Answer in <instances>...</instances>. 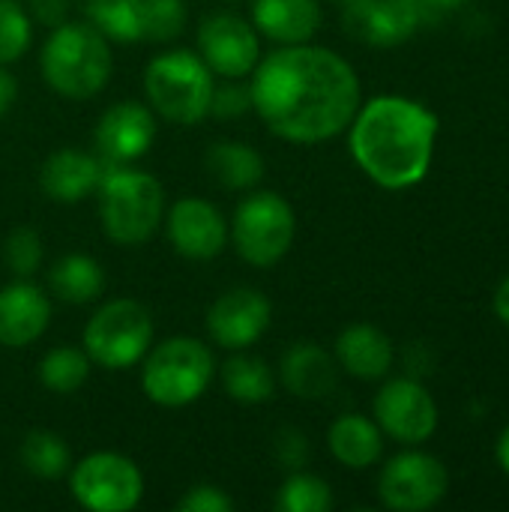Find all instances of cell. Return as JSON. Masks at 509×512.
<instances>
[{
    "instance_id": "cell-1",
    "label": "cell",
    "mask_w": 509,
    "mask_h": 512,
    "mask_svg": "<svg viewBox=\"0 0 509 512\" xmlns=\"http://www.w3.org/2000/svg\"><path fill=\"white\" fill-rule=\"evenodd\" d=\"M252 108L276 138L321 144L342 135L360 108L354 66L321 45H282L258 60L249 81Z\"/></svg>"
},
{
    "instance_id": "cell-29",
    "label": "cell",
    "mask_w": 509,
    "mask_h": 512,
    "mask_svg": "<svg viewBox=\"0 0 509 512\" xmlns=\"http://www.w3.org/2000/svg\"><path fill=\"white\" fill-rule=\"evenodd\" d=\"M276 507L282 512H327L333 507L330 483L321 480V477H315V474L294 471L282 483L279 498H276Z\"/></svg>"
},
{
    "instance_id": "cell-22",
    "label": "cell",
    "mask_w": 509,
    "mask_h": 512,
    "mask_svg": "<svg viewBox=\"0 0 509 512\" xmlns=\"http://www.w3.org/2000/svg\"><path fill=\"white\" fill-rule=\"evenodd\" d=\"M327 447L333 459L345 465L348 471H366L384 453V432L378 429L375 420L363 414H345L330 426Z\"/></svg>"
},
{
    "instance_id": "cell-31",
    "label": "cell",
    "mask_w": 509,
    "mask_h": 512,
    "mask_svg": "<svg viewBox=\"0 0 509 512\" xmlns=\"http://www.w3.org/2000/svg\"><path fill=\"white\" fill-rule=\"evenodd\" d=\"M3 261L15 279H30L42 267V240L33 228L18 225L6 234L3 243Z\"/></svg>"
},
{
    "instance_id": "cell-10",
    "label": "cell",
    "mask_w": 509,
    "mask_h": 512,
    "mask_svg": "<svg viewBox=\"0 0 509 512\" xmlns=\"http://www.w3.org/2000/svg\"><path fill=\"white\" fill-rule=\"evenodd\" d=\"M450 489L447 468L420 450L393 456L378 477V498L387 510L426 512L438 507Z\"/></svg>"
},
{
    "instance_id": "cell-30",
    "label": "cell",
    "mask_w": 509,
    "mask_h": 512,
    "mask_svg": "<svg viewBox=\"0 0 509 512\" xmlns=\"http://www.w3.org/2000/svg\"><path fill=\"white\" fill-rule=\"evenodd\" d=\"M33 39V21L18 0H0V66L21 60Z\"/></svg>"
},
{
    "instance_id": "cell-2",
    "label": "cell",
    "mask_w": 509,
    "mask_h": 512,
    "mask_svg": "<svg viewBox=\"0 0 509 512\" xmlns=\"http://www.w3.org/2000/svg\"><path fill=\"white\" fill-rule=\"evenodd\" d=\"M351 153L363 174L384 189L417 186L432 165L438 117L405 96H375L351 120Z\"/></svg>"
},
{
    "instance_id": "cell-36",
    "label": "cell",
    "mask_w": 509,
    "mask_h": 512,
    "mask_svg": "<svg viewBox=\"0 0 509 512\" xmlns=\"http://www.w3.org/2000/svg\"><path fill=\"white\" fill-rule=\"evenodd\" d=\"M27 15H33L39 24L45 27H57L66 21V9H69V0H27Z\"/></svg>"
},
{
    "instance_id": "cell-9",
    "label": "cell",
    "mask_w": 509,
    "mask_h": 512,
    "mask_svg": "<svg viewBox=\"0 0 509 512\" xmlns=\"http://www.w3.org/2000/svg\"><path fill=\"white\" fill-rule=\"evenodd\" d=\"M72 498L93 512H129L141 504L144 477L138 465L120 453H90L69 477Z\"/></svg>"
},
{
    "instance_id": "cell-18",
    "label": "cell",
    "mask_w": 509,
    "mask_h": 512,
    "mask_svg": "<svg viewBox=\"0 0 509 512\" xmlns=\"http://www.w3.org/2000/svg\"><path fill=\"white\" fill-rule=\"evenodd\" d=\"M105 177V162L93 153L63 147L51 153L39 168V189L45 198L57 204H78L99 192V183Z\"/></svg>"
},
{
    "instance_id": "cell-38",
    "label": "cell",
    "mask_w": 509,
    "mask_h": 512,
    "mask_svg": "<svg viewBox=\"0 0 509 512\" xmlns=\"http://www.w3.org/2000/svg\"><path fill=\"white\" fill-rule=\"evenodd\" d=\"M468 0H426V9H429V18H432V24L441 18V15H447V12H453V9H462Z\"/></svg>"
},
{
    "instance_id": "cell-14",
    "label": "cell",
    "mask_w": 509,
    "mask_h": 512,
    "mask_svg": "<svg viewBox=\"0 0 509 512\" xmlns=\"http://www.w3.org/2000/svg\"><path fill=\"white\" fill-rule=\"evenodd\" d=\"M156 138V117L153 108L129 99V102H117L111 105L93 132V144L96 153L105 165H129L135 159H141Z\"/></svg>"
},
{
    "instance_id": "cell-28",
    "label": "cell",
    "mask_w": 509,
    "mask_h": 512,
    "mask_svg": "<svg viewBox=\"0 0 509 512\" xmlns=\"http://www.w3.org/2000/svg\"><path fill=\"white\" fill-rule=\"evenodd\" d=\"M90 357L84 348H72V345H60L51 348L42 360H39V384L57 396H69L75 390L84 387L87 375H90Z\"/></svg>"
},
{
    "instance_id": "cell-4",
    "label": "cell",
    "mask_w": 509,
    "mask_h": 512,
    "mask_svg": "<svg viewBox=\"0 0 509 512\" xmlns=\"http://www.w3.org/2000/svg\"><path fill=\"white\" fill-rule=\"evenodd\" d=\"M99 216L105 234L120 246L147 243L165 216L162 183L138 168L111 165L99 183Z\"/></svg>"
},
{
    "instance_id": "cell-23",
    "label": "cell",
    "mask_w": 509,
    "mask_h": 512,
    "mask_svg": "<svg viewBox=\"0 0 509 512\" xmlns=\"http://www.w3.org/2000/svg\"><path fill=\"white\" fill-rule=\"evenodd\" d=\"M207 174L231 189V192H243V189H255L264 177V159L252 144L243 141H219L207 147L204 156Z\"/></svg>"
},
{
    "instance_id": "cell-27",
    "label": "cell",
    "mask_w": 509,
    "mask_h": 512,
    "mask_svg": "<svg viewBox=\"0 0 509 512\" xmlns=\"http://www.w3.org/2000/svg\"><path fill=\"white\" fill-rule=\"evenodd\" d=\"M21 465L24 471H30L39 480H57L72 468V453L66 447V441L48 429H33L24 435L21 441Z\"/></svg>"
},
{
    "instance_id": "cell-26",
    "label": "cell",
    "mask_w": 509,
    "mask_h": 512,
    "mask_svg": "<svg viewBox=\"0 0 509 512\" xmlns=\"http://www.w3.org/2000/svg\"><path fill=\"white\" fill-rule=\"evenodd\" d=\"M84 12L108 42H144V0H87Z\"/></svg>"
},
{
    "instance_id": "cell-33",
    "label": "cell",
    "mask_w": 509,
    "mask_h": 512,
    "mask_svg": "<svg viewBox=\"0 0 509 512\" xmlns=\"http://www.w3.org/2000/svg\"><path fill=\"white\" fill-rule=\"evenodd\" d=\"M234 510V498L210 483L192 486L180 501H177V512H231Z\"/></svg>"
},
{
    "instance_id": "cell-3",
    "label": "cell",
    "mask_w": 509,
    "mask_h": 512,
    "mask_svg": "<svg viewBox=\"0 0 509 512\" xmlns=\"http://www.w3.org/2000/svg\"><path fill=\"white\" fill-rule=\"evenodd\" d=\"M39 69L54 93L90 99L111 78V45L90 21H63L51 27L39 54Z\"/></svg>"
},
{
    "instance_id": "cell-39",
    "label": "cell",
    "mask_w": 509,
    "mask_h": 512,
    "mask_svg": "<svg viewBox=\"0 0 509 512\" xmlns=\"http://www.w3.org/2000/svg\"><path fill=\"white\" fill-rule=\"evenodd\" d=\"M495 315L509 327V276L498 285V291H495Z\"/></svg>"
},
{
    "instance_id": "cell-13",
    "label": "cell",
    "mask_w": 509,
    "mask_h": 512,
    "mask_svg": "<svg viewBox=\"0 0 509 512\" xmlns=\"http://www.w3.org/2000/svg\"><path fill=\"white\" fill-rule=\"evenodd\" d=\"M270 318L273 306L258 288H231L213 300L207 312V333L225 351H246L267 333Z\"/></svg>"
},
{
    "instance_id": "cell-41",
    "label": "cell",
    "mask_w": 509,
    "mask_h": 512,
    "mask_svg": "<svg viewBox=\"0 0 509 512\" xmlns=\"http://www.w3.org/2000/svg\"><path fill=\"white\" fill-rule=\"evenodd\" d=\"M339 3H345V6H348V3H354V0H339Z\"/></svg>"
},
{
    "instance_id": "cell-11",
    "label": "cell",
    "mask_w": 509,
    "mask_h": 512,
    "mask_svg": "<svg viewBox=\"0 0 509 512\" xmlns=\"http://www.w3.org/2000/svg\"><path fill=\"white\" fill-rule=\"evenodd\" d=\"M375 423L378 429L405 444L417 447L429 441L438 429V405L417 378H393L375 396Z\"/></svg>"
},
{
    "instance_id": "cell-5",
    "label": "cell",
    "mask_w": 509,
    "mask_h": 512,
    "mask_svg": "<svg viewBox=\"0 0 509 512\" xmlns=\"http://www.w3.org/2000/svg\"><path fill=\"white\" fill-rule=\"evenodd\" d=\"M213 90L216 81L210 66L189 48L162 51L144 69V93L150 108L180 126H192L210 114Z\"/></svg>"
},
{
    "instance_id": "cell-16",
    "label": "cell",
    "mask_w": 509,
    "mask_h": 512,
    "mask_svg": "<svg viewBox=\"0 0 509 512\" xmlns=\"http://www.w3.org/2000/svg\"><path fill=\"white\" fill-rule=\"evenodd\" d=\"M342 24L366 45L393 48L417 33L420 18L405 0H354L345 6Z\"/></svg>"
},
{
    "instance_id": "cell-24",
    "label": "cell",
    "mask_w": 509,
    "mask_h": 512,
    "mask_svg": "<svg viewBox=\"0 0 509 512\" xmlns=\"http://www.w3.org/2000/svg\"><path fill=\"white\" fill-rule=\"evenodd\" d=\"M48 285H51L54 297H60L63 303L84 306V303H93L102 294V288H105V270L90 255H78V252L75 255H63L51 267Z\"/></svg>"
},
{
    "instance_id": "cell-17",
    "label": "cell",
    "mask_w": 509,
    "mask_h": 512,
    "mask_svg": "<svg viewBox=\"0 0 509 512\" xmlns=\"http://www.w3.org/2000/svg\"><path fill=\"white\" fill-rule=\"evenodd\" d=\"M51 321V300L30 279H15L0 288V345L27 348Z\"/></svg>"
},
{
    "instance_id": "cell-21",
    "label": "cell",
    "mask_w": 509,
    "mask_h": 512,
    "mask_svg": "<svg viewBox=\"0 0 509 512\" xmlns=\"http://www.w3.org/2000/svg\"><path fill=\"white\" fill-rule=\"evenodd\" d=\"M252 27L279 45H300L318 33L321 6L318 0H252Z\"/></svg>"
},
{
    "instance_id": "cell-32",
    "label": "cell",
    "mask_w": 509,
    "mask_h": 512,
    "mask_svg": "<svg viewBox=\"0 0 509 512\" xmlns=\"http://www.w3.org/2000/svg\"><path fill=\"white\" fill-rule=\"evenodd\" d=\"M186 27L183 0H144V42H168Z\"/></svg>"
},
{
    "instance_id": "cell-6",
    "label": "cell",
    "mask_w": 509,
    "mask_h": 512,
    "mask_svg": "<svg viewBox=\"0 0 509 512\" xmlns=\"http://www.w3.org/2000/svg\"><path fill=\"white\" fill-rule=\"evenodd\" d=\"M213 375V351L192 336H174L144 354L141 387L150 402L162 408H183L207 393Z\"/></svg>"
},
{
    "instance_id": "cell-7",
    "label": "cell",
    "mask_w": 509,
    "mask_h": 512,
    "mask_svg": "<svg viewBox=\"0 0 509 512\" xmlns=\"http://www.w3.org/2000/svg\"><path fill=\"white\" fill-rule=\"evenodd\" d=\"M150 345H153V318L138 300L129 297L99 306L84 327V351L90 363L108 372L141 363Z\"/></svg>"
},
{
    "instance_id": "cell-8",
    "label": "cell",
    "mask_w": 509,
    "mask_h": 512,
    "mask_svg": "<svg viewBox=\"0 0 509 512\" xmlns=\"http://www.w3.org/2000/svg\"><path fill=\"white\" fill-rule=\"evenodd\" d=\"M297 216L279 192H255L237 210L228 228L237 255L252 267H273L294 243Z\"/></svg>"
},
{
    "instance_id": "cell-35",
    "label": "cell",
    "mask_w": 509,
    "mask_h": 512,
    "mask_svg": "<svg viewBox=\"0 0 509 512\" xmlns=\"http://www.w3.org/2000/svg\"><path fill=\"white\" fill-rule=\"evenodd\" d=\"M276 456L285 468L300 471L309 459V441L300 429H282L276 435Z\"/></svg>"
},
{
    "instance_id": "cell-40",
    "label": "cell",
    "mask_w": 509,
    "mask_h": 512,
    "mask_svg": "<svg viewBox=\"0 0 509 512\" xmlns=\"http://www.w3.org/2000/svg\"><path fill=\"white\" fill-rule=\"evenodd\" d=\"M495 456H498V465H501V468L509 474V426L501 432V438H498V450H495Z\"/></svg>"
},
{
    "instance_id": "cell-19",
    "label": "cell",
    "mask_w": 509,
    "mask_h": 512,
    "mask_svg": "<svg viewBox=\"0 0 509 512\" xmlns=\"http://www.w3.org/2000/svg\"><path fill=\"white\" fill-rule=\"evenodd\" d=\"M282 387L297 399H324L339 384V363L315 342H297L279 363Z\"/></svg>"
},
{
    "instance_id": "cell-25",
    "label": "cell",
    "mask_w": 509,
    "mask_h": 512,
    "mask_svg": "<svg viewBox=\"0 0 509 512\" xmlns=\"http://www.w3.org/2000/svg\"><path fill=\"white\" fill-rule=\"evenodd\" d=\"M222 384L225 393L240 405H261L270 402L276 393V375L273 369L252 354H237L222 366Z\"/></svg>"
},
{
    "instance_id": "cell-12",
    "label": "cell",
    "mask_w": 509,
    "mask_h": 512,
    "mask_svg": "<svg viewBox=\"0 0 509 512\" xmlns=\"http://www.w3.org/2000/svg\"><path fill=\"white\" fill-rule=\"evenodd\" d=\"M198 54L213 75L237 81L252 75V69L258 66L261 39L246 18L234 12H216L207 15L198 27Z\"/></svg>"
},
{
    "instance_id": "cell-37",
    "label": "cell",
    "mask_w": 509,
    "mask_h": 512,
    "mask_svg": "<svg viewBox=\"0 0 509 512\" xmlns=\"http://www.w3.org/2000/svg\"><path fill=\"white\" fill-rule=\"evenodd\" d=\"M15 96H18V84H15V75L0 66V117L9 114V108L15 105Z\"/></svg>"
},
{
    "instance_id": "cell-34",
    "label": "cell",
    "mask_w": 509,
    "mask_h": 512,
    "mask_svg": "<svg viewBox=\"0 0 509 512\" xmlns=\"http://www.w3.org/2000/svg\"><path fill=\"white\" fill-rule=\"evenodd\" d=\"M252 108V93L249 87H240V84H222L213 90V102H210V114L216 117H240Z\"/></svg>"
},
{
    "instance_id": "cell-20",
    "label": "cell",
    "mask_w": 509,
    "mask_h": 512,
    "mask_svg": "<svg viewBox=\"0 0 509 512\" xmlns=\"http://www.w3.org/2000/svg\"><path fill=\"white\" fill-rule=\"evenodd\" d=\"M396 360V348L390 336L372 324H351L336 339V363L360 378V381H381Z\"/></svg>"
},
{
    "instance_id": "cell-15",
    "label": "cell",
    "mask_w": 509,
    "mask_h": 512,
    "mask_svg": "<svg viewBox=\"0 0 509 512\" xmlns=\"http://www.w3.org/2000/svg\"><path fill=\"white\" fill-rule=\"evenodd\" d=\"M168 240L189 261H210L228 243V222L207 198H180L168 210Z\"/></svg>"
}]
</instances>
